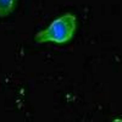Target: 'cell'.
<instances>
[{"label":"cell","instance_id":"6da1fadb","mask_svg":"<svg viewBox=\"0 0 122 122\" xmlns=\"http://www.w3.org/2000/svg\"><path fill=\"white\" fill-rule=\"evenodd\" d=\"M76 27H77L76 16L68 12L55 18L45 29L37 33L34 39L37 43L53 42L56 44H64L70 42L73 38Z\"/></svg>","mask_w":122,"mask_h":122},{"label":"cell","instance_id":"7a4b0ae2","mask_svg":"<svg viewBox=\"0 0 122 122\" xmlns=\"http://www.w3.org/2000/svg\"><path fill=\"white\" fill-rule=\"evenodd\" d=\"M18 0H0V17L11 15L17 6Z\"/></svg>","mask_w":122,"mask_h":122}]
</instances>
